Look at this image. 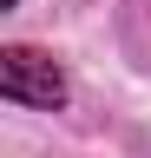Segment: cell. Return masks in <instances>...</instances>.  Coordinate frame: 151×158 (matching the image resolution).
Instances as JSON below:
<instances>
[{
    "label": "cell",
    "instance_id": "obj_1",
    "mask_svg": "<svg viewBox=\"0 0 151 158\" xmlns=\"http://www.w3.org/2000/svg\"><path fill=\"white\" fill-rule=\"evenodd\" d=\"M0 99L33 106V112H59V106H66V73H59V59L40 53V46H0Z\"/></svg>",
    "mask_w": 151,
    "mask_h": 158
},
{
    "label": "cell",
    "instance_id": "obj_2",
    "mask_svg": "<svg viewBox=\"0 0 151 158\" xmlns=\"http://www.w3.org/2000/svg\"><path fill=\"white\" fill-rule=\"evenodd\" d=\"M7 7H13V0H7Z\"/></svg>",
    "mask_w": 151,
    "mask_h": 158
}]
</instances>
